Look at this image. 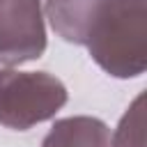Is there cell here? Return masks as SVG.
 Returning a JSON list of instances; mask_svg holds the SVG:
<instances>
[{
	"instance_id": "obj_2",
	"label": "cell",
	"mask_w": 147,
	"mask_h": 147,
	"mask_svg": "<svg viewBox=\"0 0 147 147\" xmlns=\"http://www.w3.org/2000/svg\"><path fill=\"white\" fill-rule=\"evenodd\" d=\"M64 101V85L46 74L0 71V122L11 129L51 117Z\"/></svg>"
},
{
	"instance_id": "obj_4",
	"label": "cell",
	"mask_w": 147,
	"mask_h": 147,
	"mask_svg": "<svg viewBox=\"0 0 147 147\" xmlns=\"http://www.w3.org/2000/svg\"><path fill=\"white\" fill-rule=\"evenodd\" d=\"M99 5L101 0H48L53 28L67 41L85 44L90 23Z\"/></svg>"
},
{
	"instance_id": "obj_5",
	"label": "cell",
	"mask_w": 147,
	"mask_h": 147,
	"mask_svg": "<svg viewBox=\"0 0 147 147\" xmlns=\"http://www.w3.org/2000/svg\"><path fill=\"white\" fill-rule=\"evenodd\" d=\"M106 136H108V129L99 119L76 117V119L57 122L53 126V131L46 136L44 147H110V142L87 145V142H94Z\"/></svg>"
},
{
	"instance_id": "obj_1",
	"label": "cell",
	"mask_w": 147,
	"mask_h": 147,
	"mask_svg": "<svg viewBox=\"0 0 147 147\" xmlns=\"http://www.w3.org/2000/svg\"><path fill=\"white\" fill-rule=\"evenodd\" d=\"M85 44L110 74L138 76L145 69V0H101Z\"/></svg>"
},
{
	"instance_id": "obj_3",
	"label": "cell",
	"mask_w": 147,
	"mask_h": 147,
	"mask_svg": "<svg viewBox=\"0 0 147 147\" xmlns=\"http://www.w3.org/2000/svg\"><path fill=\"white\" fill-rule=\"evenodd\" d=\"M46 48L39 0H0V62L34 60Z\"/></svg>"
}]
</instances>
